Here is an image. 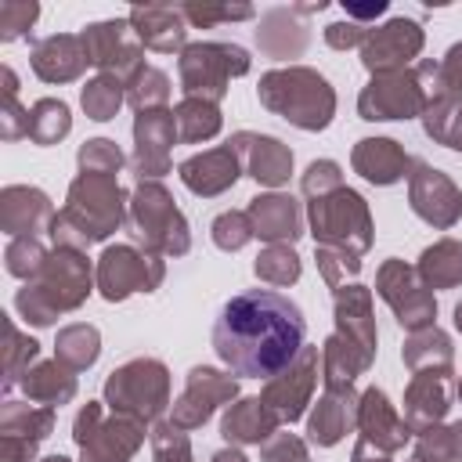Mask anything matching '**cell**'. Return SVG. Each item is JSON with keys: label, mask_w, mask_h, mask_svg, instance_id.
I'll return each mask as SVG.
<instances>
[{"label": "cell", "mask_w": 462, "mask_h": 462, "mask_svg": "<svg viewBox=\"0 0 462 462\" xmlns=\"http://www.w3.org/2000/svg\"><path fill=\"white\" fill-rule=\"evenodd\" d=\"M256 97L271 116L307 134H321L336 119V90L310 65H285L263 72L256 83Z\"/></svg>", "instance_id": "277c9868"}, {"label": "cell", "mask_w": 462, "mask_h": 462, "mask_svg": "<svg viewBox=\"0 0 462 462\" xmlns=\"http://www.w3.org/2000/svg\"><path fill=\"white\" fill-rule=\"evenodd\" d=\"M72 130V112L61 97H40L29 108V141L40 148H51L58 141H65Z\"/></svg>", "instance_id": "f35d334b"}, {"label": "cell", "mask_w": 462, "mask_h": 462, "mask_svg": "<svg viewBox=\"0 0 462 462\" xmlns=\"http://www.w3.org/2000/svg\"><path fill=\"white\" fill-rule=\"evenodd\" d=\"M455 383L448 372H411L404 386V422L411 433H422L430 426H440L451 408Z\"/></svg>", "instance_id": "484cf974"}, {"label": "cell", "mask_w": 462, "mask_h": 462, "mask_svg": "<svg viewBox=\"0 0 462 462\" xmlns=\"http://www.w3.org/2000/svg\"><path fill=\"white\" fill-rule=\"evenodd\" d=\"M422 130L430 141L462 155V105L458 101H430L422 112Z\"/></svg>", "instance_id": "ee69618b"}, {"label": "cell", "mask_w": 462, "mask_h": 462, "mask_svg": "<svg viewBox=\"0 0 462 462\" xmlns=\"http://www.w3.org/2000/svg\"><path fill=\"white\" fill-rule=\"evenodd\" d=\"M372 368V357L346 343L339 332H332L325 343H321V379H325V390H350L357 383V375H365Z\"/></svg>", "instance_id": "836d02e7"}, {"label": "cell", "mask_w": 462, "mask_h": 462, "mask_svg": "<svg viewBox=\"0 0 462 462\" xmlns=\"http://www.w3.org/2000/svg\"><path fill=\"white\" fill-rule=\"evenodd\" d=\"M58 408L4 401L0 404V462H36V448L54 433Z\"/></svg>", "instance_id": "ac0fdd59"}, {"label": "cell", "mask_w": 462, "mask_h": 462, "mask_svg": "<svg viewBox=\"0 0 462 462\" xmlns=\"http://www.w3.org/2000/svg\"><path fill=\"white\" fill-rule=\"evenodd\" d=\"M357 397L350 390H325L307 411V444L336 448L350 430H357Z\"/></svg>", "instance_id": "f1b7e54d"}, {"label": "cell", "mask_w": 462, "mask_h": 462, "mask_svg": "<svg viewBox=\"0 0 462 462\" xmlns=\"http://www.w3.org/2000/svg\"><path fill=\"white\" fill-rule=\"evenodd\" d=\"M209 462H249L245 458V451L242 448H235V444H227V448H220V451H213V458Z\"/></svg>", "instance_id": "6125c7cd"}, {"label": "cell", "mask_w": 462, "mask_h": 462, "mask_svg": "<svg viewBox=\"0 0 462 462\" xmlns=\"http://www.w3.org/2000/svg\"><path fill=\"white\" fill-rule=\"evenodd\" d=\"M235 401H238V375L220 372L213 365H195L184 379L180 397L170 408V422L191 433V430H202L217 408H227Z\"/></svg>", "instance_id": "4fadbf2b"}, {"label": "cell", "mask_w": 462, "mask_h": 462, "mask_svg": "<svg viewBox=\"0 0 462 462\" xmlns=\"http://www.w3.org/2000/svg\"><path fill=\"white\" fill-rule=\"evenodd\" d=\"M94 278H97V292L108 303H123L134 292H155L166 278V260L130 245V242H116L105 245L97 263H94Z\"/></svg>", "instance_id": "8fae6325"}, {"label": "cell", "mask_w": 462, "mask_h": 462, "mask_svg": "<svg viewBox=\"0 0 462 462\" xmlns=\"http://www.w3.org/2000/svg\"><path fill=\"white\" fill-rule=\"evenodd\" d=\"M177 177L180 184L199 195V199H217L224 195L227 188H235V180L242 177V159L238 152L227 144H217V148H206V152H195L188 155L180 166H177Z\"/></svg>", "instance_id": "44dd1931"}, {"label": "cell", "mask_w": 462, "mask_h": 462, "mask_svg": "<svg viewBox=\"0 0 462 462\" xmlns=\"http://www.w3.org/2000/svg\"><path fill=\"white\" fill-rule=\"evenodd\" d=\"M455 328H458V332H462V300H458V303H455Z\"/></svg>", "instance_id": "e7e4bbea"}, {"label": "cell", "mask_w": 462, "mask_h": 462, "mask_svg": "<svg viewBox=\"0 0 462 462\" xmlns=\"http://www.w3.org/2000/svg\"><path fill=\"white\" fill-rule=\"evenodd\" d=\"M350 462H393L386 451H379V448H372L368 440H361L357 437V444H354V451H350Z\"/></svg>", "instance_id": "94428289"}, {"label": "cell", "mask_w": 462, "mask_h": 462, "mask_svg": "<svg viewBox=\"0 0 462 462\" xmlns=\"http://www.w3.org/2000/svg\"><path fill=\"white\" fill-rule=\"evenodd\" d=\"M29 65H32L36 79H43V83H76L90 61H87L79 32H51L32 43Z\"/></svg>", "instance_id": "83f0119b"}, {"label": "cell", "mask_w": 462, "mask_h": 462, "mask_svg": "<svg viewBox=\"0 0 462 462\" xmlns=\"http://www.w3.org/2000/svg\"><path fill=\"white\" fill-rule=\"evenodd\" d=\"M430 101H458L462 105V40L448 47L430 72Z\"/></svg>", "instance_id": "bcb514c9"}, {"label": "cell", "mask_w": 462, "mask_h": 462, "mask_svg": "<svg viewBox=\"0 0 462 462\" xmlns=\"http://www.w3.org/2000/svg\"><path fill=\"white\" fill-rule=\"evenodd\" d=\"M303 310L274 289H245L220 307L213 350L231 375L271 379L303 350Z\"/></svg>", "instance_id": "6da1fadb"}, {"label": "cell", "mask_w": 462, "mask_h": 462, "mask_svg": "<svg viewBox=\"0 0 462 462\" xmlns=\"http://www.w3.org/2000/svg\"><path fill=\"white\" fill-rule=\"evenodd\" d=\"M408 206L422 224L451 231L462 220V188L444 170L415 159L408 173Z\"/></svg>", "instance_id": "e0dca14e"}, {"label": "cell", "mask_w": 462, "mask_h": 462, "mask_svg": "<svg viewBox=\"0 0 462 462\" xmlns=\"http://www.w3.org/2000/svg\"><path fill=\"white\" fill-rule=\"evenodd\" d=\"M368 29L372 25H361V22H350V18H339V22H332V25H325V43L332 47V51H361V43H365V36H368Z\"/></svg>", "instance_id": "680465c9"}, {"label": "cell", "mask_w": 462, "mask_h": 462, "mask_svg": "<svg viewBox=\"0 0 462 462\" xmlns=\"http://www.w3.org/2000/svg\"><path fill=\"white\" fill-rule=\"evenodd\" d=\"M36 18H40V4H32V0H4L0 4V40L14 43V40L29 36Z\"/></svg>", "instance_id": "11a10c76"}, {"label": "cell", "mask_w": 462, "mask_h": 462, "mask_svg": "<svg viewBox=\"0 0 462 462\" xmlns=\"http://www.w3.org/2000/svg\"><path fill=\"white\" fill-rule=\"evenodd\" d=\"M253 69V58L245 47L227 40H195L177 54V76L184 97H202L220 105L231 79L245 76Z\"/></svg>", "instance_id": "ba28073f"}, {"label": "cell", "mask_w": 462, "mask_h": 462, "mask_svg": "<svg viewBox=\"0 0 462 462\" xmlns=\"http://www.w3.org/2000/svg\"><path fill=\"white\" fill-rule=\"evenodd\" d=\"M231 148L242 159V173L253 177L263 188H282L292 177V148L271 134H253V130H238L227 137Z\"/></svg>", "instance_id": "ffe728a7"}, {"label": "cell", "mask_w": 462, "mask_h": 462, "mask_svg": "<svg viewBox=\"0 0 462 462\" xmlns=\"http://www.w3.org/2000/svg\"><path fill=\"white\" fill-rule=\"evenodd\" d=\"M173 119H177V137L184 144H202V141H213L224 126V116H220V105L213 101H202V97H180L177 108H173Z\"/></svg>", "instance_id": "74e56055"}, {"label": "cell", "mask_w": 462, "mask_h": 462, "mask_svg": "<svg viewBox=\"0 0 462 462\" xmlns=\"http://www.w3.org/2000/svg\"><path fill=\"white\" fill-rule=\"evenodd\" d=\"M260 462H310L307 440L296 433H274L260 444Z\"/></svg>", "instance_id": "6f0895ef"}, {"label": "cell", "mask_w": 462, "mask_h": 462, "mask_svg": "<svg viewBox=\"0 0 462 462\" xmlns=\"http://www.w3.org/2000/svg\"><path fill=\"white\" fill-rule=\"evenodd\" d=\"M4 79V101H0V137L4 141H18L29 137V108L18 105V76L11 65L0 69Z\"/></svg>", "instance_id": "c3c4849f"}, {"label": "cell", "mask_w": 462, "mask_h": 462, "mask_svg": "<svg viewBox=\"0 0 462 462\" xmlns=\"http://www.w3.org/2000/svg\"><path fill=\"white\" fill-rule=\"evenodd\" d=\"M177 141L180 137H177L173 108L137 112L134 116V155H130V170L137 173V180H159L162 173H170V152Z\"/></svg>", "instance_id": "d6986e66"}, {"label": "cell", "mask_w": 462, "mask_h": 462, "mask_svg": "<svg viewBox=\"0 0 462 462\" xmlns=\"http://www.w3.org/2000/svg\"><path fill=\"white\" fill-rule=\"evenodd\" d=\"M126 22L134 25L141 47L155 54H180L188 47V22L180 14V4H141L130 7Z\"/></svg>", "instance_id": "4316f807"}, {"label": "cell", "mask_w": 462, "mask_h": 462, "mask_svg": "<svg viewBox=\"0 0 462 462\" xmlns=\"http://www.w3.org/2000/svg\"><path fill=\"white\" fill-rule=\"evenodd\" d=\"M105 404H108V411L134 415L144 426H155L162 419V411L173 408L170 368L159 357H134V361L119 365L105 379Z\"/></svg>", "instance_id": "9c48e42d"}, {"label": "cell", "mask_w": 462, "mask_h": 462, "mask_svg": "<svg viewBox=\"0 0 462 462\" xmlns=\"http://www.w3.org/2000/svg\"><path fill=\"white\" fill-rule=\"evenodd\" d=\"M430 72L433 61H415L411 69L372 76L357 94V116L365 123L422 119V112L430 108Z\"/></svg>", "instance_id": "30bf717a"}, {"label": "cell", "mask_w": 462, "mask_h": 462, "mask_svg": "<svg viewBox=\"0 0 462 462\" xmlns=\"http://www.w3.org/2000/svg\"><path fill=\"white\" fill-rule=\"evenodd\" d=\"M401 357L411 372H448L455 375V346H451V336L437 325L422 328V332H408L404 346H401Z\"/></svg>", "instance_id": "e575fe53"}, {"label": "cell", "mask_w": 462, "mask_h": 462, "mask_svg": "<svg viewBox=\"0 0 462 462\" xmlns=\"http://www.w3.org/2000/svg\"><path fill=\"white\" fill-rule=\"evenodd\" d=\"M79 40H83L87 61L105 76H119L123 83L144 65V47H141V40L126 18L90 22L79 32Z\"/></svg>", "instance_id": "9a60e30c"}, {"label": "cell", "mask_w": 462, "mask_h": 462, "mask_svg": "<svg viewBox=\"0 0 462 462\" xmlns=\"http://www.w3.org/2000/svg\"><path fill=\"white\" fill-rule=\"evenodd\" d=\"M148 444H152V462H195L188 433H184V430H177L170 419L152 426Z\"/></svg>", "instance_id": "f5cc1de1"}, {"label": "cell", "mask_w": 462, "mask_h": 462, "mask_svg": "<svg viewBox=\"0 0 462 462\" xmlns=\"http://www.w3.org/2000/svg\"><path fill=\"white\" fill-rule=\"evenodd\" d=\"M36 462H72V458H65V455H47V458H36Z\"/></svg>", "instance_id": "03108f58"}, {"label": "cell", "mask_w": 462, "mask_h": 462, "mask_svg": "<svg viewBox=\"0 0 462 462\" xmlns=\"http://www.w3.org/2000/svg\"><path fill=\"white\" fill-rule=\"evenodd\" d=\"M278 415L260 401V397H238L235 404L224 408V419H220V437L235 448L242 444H263L278 433Z\"/></svg>", "instance_id": "1f68e13d"}, {"label": "cell", "mask_w": 462, "mask_h": 462, "mask_svg": "<svg viewBox=\"0 0 462 462\" xmlns=\"http://www.w3.org/2000/svg\"><path fill=\"white\" fill-rule=\"evenodd\" d=\"M375 292L393 310V318H397V325L404 332H422V328L437 325V296H433V289L401 256H386L379 263V271H375Z\"/></svg>", "instance_id": "7c38bea8"}, {"label": "cell", "mask_w": 462, "mask_h": 462, "mask_svg": "<svg viewBox=\"0 0 462 462\" xmlns=\"http://www.w3.org/2000/svg\"><path fill=\"white\" fill-rule=\"evenodd\" d=\"M130 238L155 256H184L191 249V227L162 180H137L126 209Z\"/></svg>", "instance_id": "5b68a950"}, {"label": "cell", "mask_w": 462, "mask_h": 462, "mask_svg": "<svg viewBox=\"0 0 462 462\" xmlns=\"http://www.w3.org/2000/svg\"><path fill=\"white\" fill-rule=\"evenodd\" d=\"M123 162H126V155L112 137H90L76 152L79 173H108V177H116L123 170Z\"/></svg>", "instance_id": "f907efd6"}, {"label": "cell", "mask_w": 462, "mask_h": 462, "mask_svg": "<svg viewBox=\"0 0 462 462\" xmlns=\"http://www.w3.org/2000/svg\"><path fill=\"white\" fill-rule=\"evenodd\" d=\"M314 263L328 289H343L361 274V256H350V253L328 249V245H314Z\"/></svg>", "instance_id": "816d5d0a"}, {"label": "cell", "mask_w": 462, "mask_h": 462, "mask_svg": "<svg viewBox=\"0 0 462 462\" xmlns=\"http://www.w3.org/2000/svg\"><path fill=\"white\" fill-rule=\"evenodd\" d=\"M4 328H7V346H4V379H0V386H4V393H7V390H14V386L22 383V375L40 361V343H36L29 332H22L11 318L4 321Z\"/></svg>", "instance_id": "60d3db41"}, {"label": "cell", "mask_w": 462, "mask_h": 462, "mask_svg": "<svg viewBox=\"0 0 462 462\" xmlns=\"http://www.w3.org/2000/svg\"><path fill=\"white\" fill-rule=\"evenodd\" d=\"M415 271H419V278L430 289H455V285H462V242L458 238H437L433 245H426L419 253Z\"/></svg>", "instance_id": "d590c367"}, {"label": "cell", "mask_w": 462, "mask_h": 462, "mask_svg": "<svg viewBox=\"0 0 462 462\" xmlns=\"http://www.w3.org/2000/svg\"><path fill=\"white\" fill-rule=\"evenodd\" d=\"M307 224H310L314 245L343 249L350 256H365L375 242L372 209H368L365 195L346 188V184L321 195V199H310L307 202Z\"/></svg>", "instance_id": "8992f818"}, {"label": "cell", "mask_w": 462, "mask_h": 462, "mask_svg": "<svg viewBox=\"0 0 462 462\" xmlns=\"http://www.w3.org/2000/svg\"><path fill=\"white\" fill-rule=\"evenodd\" d=\"M245 213L253 220V235L267 245H292L303 235V213L289 191H263L249 199Z\"/></svg>", "instance_id": "d4e9b609"}, {"label": "cell", "mask_w": 462, "mask_h": 462, "mask_svg": "<svg viewBox=\"0 0 462 462\" xmlns=\"http://www.w3.org/2000/svg\"><path fill=\"white\" fill-rule=\"evenodd\" d=\"M94 289H97V278H94V267H90L87 253L54 245L43 271L14 292V310L25 325L47 328L61 314L79 310Z\"/></svg>", "instance_id": "3957f363"}, {"label": "cell", "mask_w": 462, "mask_h": 462, "mask_svg": "<svg viewBox=\"0 0 462 462\" xmlns=\"http://www.w3.org/2000/svg\"><path fill=\"white\" fill-rule=\"evenodd\" d=\"M426 47V32L415 18H386L383 25H372L365 43H361V65L372 76H386V72H401L411 69L419 61Z\"/></svg>", "instance_id": "2e32d148"}, {"label": "cell", "mask_w": 462, "mask_h": 462, "mask_svg": "<svg viewBox=\"0 0 462 462\" xmlns=\"http://www.w3.org/2000/svg\"><path fill=\"white\" fill-rule=\"evenodd\" d=\"M47 256H51V249L40 242V238H11L7 242V249H4V267H7V274H14V278H22V282H32L40 271H43V263H47Z\"/></svg>", "instance_id": "7dc6e473"}, {"label": "cell", "mask_w": 462, "mask_h": 462, "mask_svg": "<svg viewBox=\"0 0 462 462\" xmlns=\"http://www.w3.org/2000/svg\"><path fill=\"white\" fill-rule=\"evenodd\" d=\"M253 36H256L260 54H267L274 61H292L310 43V32H307V25L300 22V14L292 7H271V11H263L260 22H256V29H253Z\"/></svg>", "instance_id": "4dcf8cb0"}, {"label": "cell", "mask_w": 462, "mask_h": 462, "mask_svg": "<svg viewBox=\"0 0 462 462\" xmlns=\"http://www.w3.org/2000/svg\"><path fill=\"white\" fill-rule=\"evenodd\" d=\"M357 433H361V440H368L372 448H379L386 455L401 451L415 437L411 426L404 422V415H397L386 390H379V386H368L357 397Z\"/></svg>", "instance_id": "603a6c76"}, {"label": "cell", "mask_w": 462, "mask_h": 462, "mask_svg": "<svg viewBox=\"0 0 462 462\" xmlns=\"http://www.w3.org/2000/svg\"><path fill=\"white\" fill-rule=\"evenodd\" d=\"M180 14L188 22V29H213L224 22H249L256 18L253 4H217V0H191L180 4Z\"/></svg>", "instance_id": "f6af8a7d"}, {"label": "cell", "mask_w": 462, "mask_h": 462, "mask_svg": "<svg viewBox=\"0 0 462 462\" xmlns=\"http://www.w3.org/2000/svg\"><path fill=\"white\" fill-rule=\"evenodd\" d=\"M448 426H451V440H455V451H458V462H462V419H455Z\"/></svg>", "instance_id": "be15d7a7"}, {"label": "cell", "mask_w": 462, "mask_h": 462, "mask_svg": "<svg viewBox=\"0 0 462 462\" xmlns=\"http://www.w3.org/2000/svg\"><path fill=\"white\" fill-rule=\"evenodd\" d=\"M170 101V76L155 65H141L130 79H126V105L134 112H152V108H166Z\"/></svg>", "instance_id": "7bdbcfd3"}, {"label": "cell", "mask_w": 462, "mask_h": 462, "mask_svg": "<svg viewBox=\"0 0 462 462\" xmlns=\"http://www.w3.org/2000/svg\"><path fill=\"white\" fill-rule=\"evenodd\" d=\"M404 462H458L455 440H451V426H430L422 433H415L411 455Z\"/></svg>", "instance_id": "db71d44e"}, {"label": "cell", "mask_w": 462, "mask_h": 462, "mask_svg": "<svg viewBox=\"0 0 462 462\" xmlns=\"http://www.w3.org/2000/svg\"><path fill=\"white\" fill-rule=\"evenodd\" d=\"M209 238H213L217 249H224V253H238V249H245L256 235H253V220H249L245 209H224V213L213 217V224H209Z\"/></svg>", "instance_id": "681fc988"}, {"label": "cell", "mask_w": 462, "mask_h": 462, "mask_svg": "<svg viewBox=\"0 0 462 462\" xmlns=\"http://www.w3.org/2000/svg\"><path fill=\"white\" fill-rule=\"evenodd\" d=\"M123 101H126V83H123L119 76L97 72V76L87 79L83 90H79V105H83L87 119H94V123L116 119V112L123 108Z\"/></svg>", "instance_id": "ab89813d"}, {"label": "cell", "mask_w": 462, "mask_h": 462, "mask_svg": "<svg viewBox=\"0 0 462 462\" xmlns=\"http://www.w3.org/2000/svg\"><path fill=\"white\" fill-rule=\"evenodd\" d=\"M253 274L263 282V285H274V289H285V285H296L300 274H303V260L292 245H267L260 249V256L253 260Z\"/></svg>", "instance_id": "b9f144b4"}, {"label": "cell", "mask_w": 462, "mask_h": 462, "mask_svg": "<svg viewBox=\"0 0 462 462\" xmlns=\"http://www.w3.org/2000/svg\"><path fill=\"white\" fill-rule=\"evenodd\" d=\"M336 188H343V170H339V162H332V159H314V162L303 170V177H300V191L307 195V202H310V199H321V195H328V191H336Z\"/></svg>", "instance_id": "9f6ffc18"}, {"label": "cell", "mask_w": 462, "mask_h": 462, "mask_svg": "<svg viewBox=\"0 0 462 462\" xmlns=\"http://www.w3.org/2000/svg\"><path fill=\"white\" fill-rule=\"evenodd\" d=\"M318 375H321V350L318 346H307L278 372L263 383L260 390V401L278 415L282 426H292L307 415V408L314 404V386H318Z\"/></svg>", "instance_id": "5bb4252c"}, {"label": "cell", "mask_w": 462, "mask_h": 462, "mask_svg": "<svg viewBox=\"0 0 462 462\" xmlns=\"http://www.w3.org/2000/svg\"><path fill=\"white\" fill-rule=\"evenodd\" d=\"M455 397L462 401V375H458V383H455Z\"/></svg>", "instance_id": "003e7915"}, {"label": "cell", "mask_w": 462, "mask_h": 462, "mask_svg": "<svg viewBox=\"0 0 462 462\" xmlns=\"http://www.w3.org/2000/svg\"><path fill=\"white\" fill-rule=\"evenodd\" d=\"M411 155L393 141V137H361L350 152V166L354 173H361L368 184L390 188L397 180H404L411 173Z\"/></svg>", "instance_id": "f546056e"}, {"label": "cell", "mask_w": 462, "mask_h": 462, "mask_svg": "<svg viewBox=\"0 0 462 462\" xmlns=\"http://www.w3.org/2000/svg\"><path fill=\"white\" fill-rule=\"evenodd\" d=\"M386 0H372V4H343V14L350 18V22H361V25H368V22H375L379 14H386Z\"/></svg>", "instance_id": "91938a15"}, {"label": "cell", "mask_w": 462, "mask_h": 462, "mask_svg": "<svg viewBox=\"0 0 462 462\" xmlns=\"http://www.w3.org/2000/svg\"><path fill=\"white\" fill-rule=\"evenodd\" d=\"M54 357L65 368H72V372L94 368L97 357H101V332L94 325H87V321H72V325L58 328V336H54Z\"/></svg>", "instance_id": "8d00e7d4"}, {"label": "cell", "mask_w": 462, "mask_h": 462, "mask_svg": "<svg viewBox=\"0 0 462 462\" xmlns=\"http://www.w3.org/2000/svg\"><path fill=\"white\" fill-rule=\"evenodd\" d=\"M130 195L119 188V177L108 173H76L65 195V206L54 213L51 242L65 249H90L126 224Z\"/></svg>", "instance_id": "7a4b0ae2"}, {"label": "cell", "mask_w": 462, "mask_h": 462, "mask_svg": "<svg viewBox=\"0 0 462 462\" xmlns=\"http://www.w3.org/2000/svg\"><path fill=\"white\" fill-rule=\"evenodd\" d=\"M18 386H22L25 401L43 404V408H61V404L76 401V393H79L76 372L65 368L58 357H51V361H36V365L22 375Z\"/></svg>", "instance_id": "d6a6232c"}, {"label": "cell", "mask_w": 462, "mask_h": 462, "mask_svg": "<svg viewBox=\"0 0 462 462\" xmlns=\"http://www.w3.org/2000/svg\"><path fill=\"white\" fill-rule=\"evenodd\" d=\"M332 318H336V332L361 346L372 361H375V346H379V328H375V307H372V289L361 282H350L343 289H332Z\"/></svg>", "instance_id": "cb8c5ba5"}, {"label": "cell", "mask_w": 462, "mask_h": 462, "mask_svg": "<svg viewBox=\"0 0 462 462\" xmlns=\"http://www.w3.org/2000/svg\"><path fill=\"white\" fill-rule=\"evenodd\" d=\"M54 224V206L47 191L32 184H7L0 191V231L7 238H40L51 235Z\"/></svg>", "instance_id": "7402d4cb"}, {"label": "cell", "mask_w": 462, "mask_h": 462, "mask_svg": "<svg viewBox=\"0 0 462 462\" xmlns=\"http://www.w3.org/2000/svg\"><path fill=\"white\" fill-rule=\"evenodd\" d=\"M144 433L152 430L141 419L108 411L105 401H87L72 419L79 462H130L144 448Z\"/></svg>", "instance_id": "52a82bcc"}]
</instances>
